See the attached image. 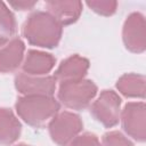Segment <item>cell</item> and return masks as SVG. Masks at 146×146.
<instances>
[{
  "label": "cell",
  "mask_w": 146,
  "mask_h": 146,
  "mask_svg": "<svg viewBox=\"0 0 146 146\" xmlns=\"http://www.w3.org/2000/svg\"><path fill=\"white\" fill-rule=\"evenodd\" d=\"M63 26L48 11H33L23 25V34L34 46L54 48L58 44Z\"/></svg>",
  "instance_id": "6da1fadb"
},
{
  "label": "cell",
  "mask_w": 146,
  "mask_h": 146,
  "mask_svg": "<svg viewBox=\"0 0 146 146\" xmlns=\"http://www.w3.org/2000/svg\"><path fill=\"white\" fill-rule=\"evenodd\" d=\"M16 112L27 124L40 127L59 112V103L52 96H22L16 102Z\"/></svg>",
  "instance_id": "7a4b0ae2"
},
{
  "label": "cell",
  "mask_w": 146,
  "mask_h": 146,
  "mask_svg": "<svg viewBox=\"0 0 146 146\" xmlns=\"http://www.w3.org/2000/svg\"><path fill=\"white\" fill-rule=\"evenodd\" d=\"M97 95V86L87 79L60 82L58 99L66 107L72 110H84Z\"/></svg>",
  "instance_id": "3957f363"
},
{
  "label": "cell",
  "mask_w": 146,
  "mask_h": 146,
  "mask_svg": "<svg viewBox=\"0 0 146 146\" xmlns=\"http://www.w3.org/2000/svg\"><path fill=\"white\" fill-rule=\"evenodd\" d=\"M83 123L75 113L58 112L49 121V133L51 139L59 146L68 145L82 130Z\"/></svg>",
  "instance_id": "277c9868"
},
{
  "label": "cell",
  "mask_w": 146,
  "mask_h": 146,
  "mask_svg": "<svg viewBox=\"0 0 146 146\" xmlns=\"http://www.w3.org/2000/svg\"><path fill=\"white\" fill-rule=\"evenodd\" d=\"M92 116L106 128L119 123L121 115V98L113 90H104L90 107Z\"/></svg>",
  "instance_id": "5b68a950"
},
{
  "label": "cell",
  "mask_w": 146,
  "mask_h": 146,
  "mask_svg": "<svg viewBox=\"0 0 146 146\" xmlns=\"http://www.w3.org/2000/svg\"><path fill=\"white\" fill-rule=\"evenodd\" d=\"M124 131L137 141L146 139V106L143 102L128 103L120 115Z\"/></svg>",
  "instance_id": "8992f818"
},
{
  "label": "cell",
  "mask_w": 146,
  "mask_h": 146,
  "mask_svg": "<svg viewBox=\"0 0 146 146\" xmlns=\"http://www.w3.org/2000/svg\"><path fill=\"white\" fill-rule=\"evenodd\" d=\"M123 42L132 52H143L146 49V22L140 13L130 14L123 25Z\"/></svg>",
  "instance_id": "52a82bcc"
},
{
  "label": "cell",
  "mask_w": 146,
  "mask_h": 146,
  "mask_svg": "<svg viewBox=\"0 0 146 146\" xmlns=\"http://www.w3.org/2000/svg\"><path fill=\"white\" fill-rule=\"evenodd\" d=\"M56 82L55 76L49 75H30L23 72L15 76V87L23 96H52L56 90Z\"/></svg>",
  "instance_id": "ba28073f"
},
{
  "label": "cell",
  "mask_w": 146,
  "mask_h": 146,
  "mask_svg": "<svg viewBox=\"0 0 146 146\" xmlns=\"http://www.w3.org/2000/svg\"><path fill=\"white\" fill-rule=\"evenodd\" d=\"M89 68V60L79 55H72L64 59L55 72V79L59 82L84 79Z\"/></svg>",
  "instance_id": "9c48e42d"
},
{
  "label": "cell",
  "mask_w": 146,
  "mask_h": 146,
  "mask_svg": "<svg viewBox=\"0 0 146 146\" xmlns=\"http://www.w3.org/2000/svg\"><path fill=\"white\" fill-rule=\"evenodd\" d=\"M24 51L25 47L19 38H13L0 47V73L16 71L24 60Z\"/></svg>",
  "instance_id": "30bf717a"
},
{
  "label": "cell",
  "mask_w": 146,
  "mask_h": 146,
  "mask_svg": "<svg viewBox=\"0 0 146 146\" xmlns=\"http://www.w3.org/2000/svg\"><path fill=\"white\" fill-rule=\"evenodd\" d=\"M46 8L48 9L47 11L54 16L62 26H64L78 21L82 13V2L52 0L46 2Z\"/></svg>",
  "instance_id": "8fae6325"
},
{
  "label": "cell",
  "mask_w": 146,
  "mask_h": 146,
  "mask_svg": "<svg viewBox=\"0 0 146 146\" xmlns=\"http://www.w3.org/2000/svg\"><path fill=\"white\" fill-rule=\"evenodd\" d=\"M56 64V59L51 54L40 50H29L22 63L23 71L30 75H46Z\"/></svg>",
  "instance_id": "7c38bea8"
},
{
  "label": "cell",
  "mask_w": 146,
  "mask_h": 146,
  "mask_svg": "<svg viewBox=\"0 0 146 146\" xmlns=\"http://www.w3.org/2000/svg\"><path fill=\"white\" fill-rule=\"evenodd\" d=\"M22 131V125L16 115L8 108H0V144L11 145Z\"/></svg>",
  "instance_id": "4fadbf2b"
},
{
  "label": "cell",
  "mask_w": 146,
  "mask_h": 146,
  "mask_svg": "<svg viewBox=\"0 0 146 146\" xmlns=\"http://www.w3.org/2000/svg\"><path fill=\"white\" fill-rule=\"evenodd\" d=\"M145 76L136 73L123 74L116 82L117 90L129 98L145 97Z\"/></svg>",
  "instance_id": "5bb4252c"
},
{
  "label": "cell",
  "mask_w": 146,
  "mask_h": 146,
  "mask_svg": "<svg viewBox=\"0 0 146 146\" xmlns=\"http://www.w3.org/2000/svg\"><path fill=\"white\" fill-rule=\"evenodd\" d=\"M16 32L15 16L7 7V5L0 1V34L8 38Z\"/></svg>",
  "instance_id": "9a60e30c"
},
{
  "label": "cell",
  "mask_w": 146,
  "mask_h": 146,
  "mask_svg": "<svg viewBox=\"0 0 146 146\" xmlns=\"http://www.w3.org/2000/svg\"><path fill=\"white\" fill-rule=\"evenodd\" d=\"M99 146H133L132 143L119 131H110L103 136Z\"/></svg>",
  "instance_id": "2e32d148"
},
{
  "label": "cell",
  "mask_w": 146,
  "mask_h": 146,
  "mask_svg": "<svg viewBox=\"0 0 146 146\" xmlns=\"http://www.w3.org/2000/svg\"><path fill=\"white\" fill-rule=\"evenodd\" d=\"M87 5L97 14L103 16H111L115 13L117 2L116 1H88Z\"/></svg>",
  "instance_id": "e0dca14e"
},
{
  "label": "cell",
  "mask_w": 146,
  "mask_h": 146,
  "mask_svg": "<svg viewBox=\"0 0 146 146\" xmlns=\"http://www.w3.org/2000/svg\"><path fill=\"white\" fill-rule=\"evenodd\" d=\"M67 146H99V140L96 135L84 132L82 135H78Z\"/></svg>",
  "instance_id": "ac0fdd59"
},
{
  "label": "cell",
  "mask_w": 146,
  "mask_h": 146,
  "mask_svg": "<svg viewBox=\"0 0 146 146\" xmlns=\"http://www.w3.org/2000/svg\"><path fill=\"white\" fill-rule=\"evenodd\" d=\"M36 5V1H10L9 6L17 10H30Z\"/></svg>",
  "instance_id": "d6986e66"
},
{
  "label": "cell",
  "mask_w": 146,
  "mask_h": 146,
  "mask_svg": "<svg viewBox=\"0 0 146 146\" xmlns=\"http://www.w3.org/2000/svg\"><path fill=\"white\" fill-rule=\"evenodd\" d=\"M7 42H8V38H6V36H3V35L0 34V47H2L3 44H6Z\"/></svg>",
  "instance_id": "ffe728a7"
},
{
  "label": "cell",
  "mask_w": 146,
  "mask_h": 146,
  "mask_svg": "<svg viewBox=\"0 0 146 146\" xmlns=\"http://www.w3.org/2000/svg\"><path fill=\"white\" fill-rule=\"evenodd\" d=\"M15 146H30V145H26V144H18V145H15Z\"/></svg>",
  "instance_id": "44dd1931"
}]
</instances>
